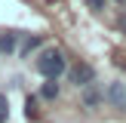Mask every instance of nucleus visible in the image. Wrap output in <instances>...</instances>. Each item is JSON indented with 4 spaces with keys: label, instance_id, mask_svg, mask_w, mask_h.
Segmentation results:
<instances>
[{
    "label": "nucleus",
    "instance_id": "1",
    "mask_svg": "<svg viewBox=\"0 0 126 123\" xmlns=\"http://www.w3.org/2000/svg\"><path fill=\"white\" fill-rule=\"evenodd\" d=\"M65 68H68L65 52H62V49H55V46L43 49V52L37 55V71H40V77H46V80L62 77V74H65Z\"/></svg>",
    "mask_w": 126,
    "mask_h": 123
},
{
    "label": "nucleus",
    "instance_id": "2",
    "mask_svg": "<svg viewBox=\"0 0 126 123\" xmlns=\"http://www.w3.org/2000/svg\"><path fill=\"white\" fill-rule=\"evenodd\" d=\"M95 80V68L86 65V62H74L71 68H68V83L71 86H86Z\"/></svg>",
    "mask_w": 126,
    "mask_h": 123
},
{
    "label": "nucleus",
    "instance_id": "3",
    "mask_svg": "<svg viewBox=\"0 0 126 123\" xmlns=\"http://www.w3.org/2000/svg\"><path fill=\"white\" fill-rule=\"evenodd\" d=\"M108 102L114 105L117 111H126V83H120V80H114V83L108 86Z\"/></svg>",
    "mask_w": 126,
    "mask_h": 123
},
{
    "label": "nucleus",
    "instance_id": "4",
    "mask_svg": "<svg viewBox=\"0 0 126 123\" xmlns=\"http://www.w3.org/2000/svg\"><path fill=\"white\" fill-rule=\"evenodd\" d=\"M98 105H102V86L92 80L83 86V108H98Z\"/></svg>",
    "mask_w": 126,
    "mask_h": 123
},
{
    "label": "nucleus",
    "instance_id": "5",
    "mask_svg": "<svg viewBox=\"0 0 126 123\" xmlns=\"http://www.w3.org/2000/svg\"><path fill=\"white\" fill-rule=\"evenodd\" d=\"M16 43H18V34L16 31H3V34H0V52H16Z\"/></svg>",
    "mask_w": 126,
    "mask_h": 123
},
{
    "label": "nucleus",
    "instance_id": "6",
    "mask_svg": "<svg viewBox=\"0 0 126 123\" xmlns=\"http://www.w3.org/2000/svg\"><path fill=\"white\" fill-rule=\"evenodd\" d=\"M37 98H46V102L59 98V83H55V80H46V83L40 86V95H37Z\"/></svg>",
    "mask_w": 126,
    "mask_h": 123
},
{
    "label": "nucleus",
    "instance_id": "7",
    "mask_svg": "<svg viewBox=\"0 0 126 123\" xmlns=\"http://www.w3.org/2000/svg\"><path fill=\"white\" fill-rule=\"evenodd\" d=\"M40 43H43V37H28V40L22 43V49H18V55H22V59H25V55H31L37 46H40Z\"/></svg>",
    "mask_w": 126,
    "mask_h": 123
},
{
    "label": "nucleus",
    "instance_id": "8",
    "mask_svg": "<svg viewBox=\"0 0 126 123\" xmlns=\"http://www.w3.org/2000/svg\"><path fill=\"white\" fill-rule=\"evenodd\" d=\"M25 117H28V120H37V95H28V102H25Z\"/></svg>",
    "mask_w": 126,
    "mask_h": 123
},
{
    "label": "nucleus",
    "instance_id": "9",
    "mask_svg": "<svg viewBox=\"0 0 126 123\" xmlns=\"http://www.w3.org/2000/svg\"><path fill=\"white\" fill-rule=\"evenodd\" d=\"M9 120V102H6V95L0 92V123H6Z\"/></svg>",
    "mask_w": 126,
    "mask_h": 123
},
{
    "label": "nucleus",
    "instance_id": "10",
    "mask_svg": "<svg viewBox=\"0 0 126 123\" xmlns=\"http://www.w3.org/2000/svg\"><path fill=\"white\" fill-rule=\"evenodd\" d=\"M86 6H89L92 12H102L105 9V0H86Z\"/></svg>",
    "mask_w": 126,
    "mask_h": 123
},
{
    "label": "nucleus",
    "instance_id": "11",
    "mask_svg": "<svg viewBox=\"0 0 126 123\" xmlns=\"http://www.w3.org/2000/svg\"><path fill=\"white\" fill-rule=\"evenodd\" d=\"M117 25L123 28V34H126V12H120V18H117Z\"/></svg>",
    "mask_w": 126,
    "mask_h": 123
},
{
    "label": "nucleus",
    "instance_id": "12",
    "mask_svg": "<svg viewBox=\"0 0 126 123\" xmlns=\"http://www.w3.org/2000/svg\"><path fill=\"white\" fill-rule=\"evenodd\" d=\"M117 3H126V0H117Z\"/></svg>",
    "mask_w": 126,
    "mask_h": 123
}]
</instances>
